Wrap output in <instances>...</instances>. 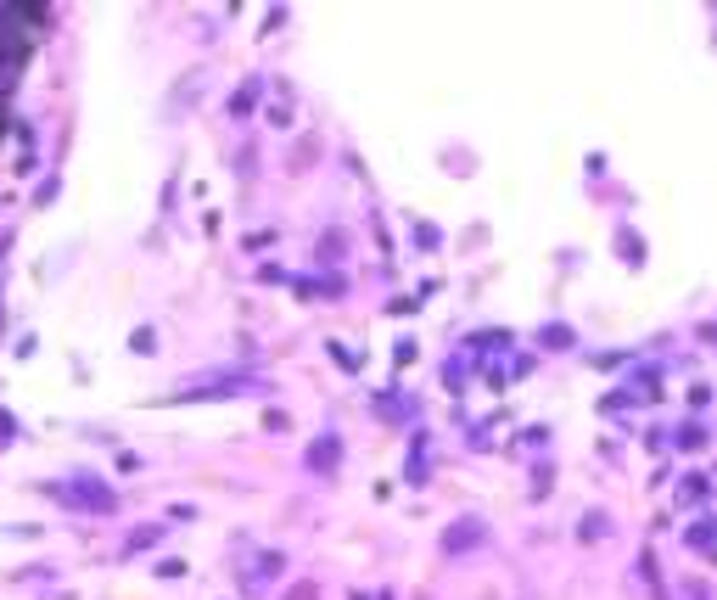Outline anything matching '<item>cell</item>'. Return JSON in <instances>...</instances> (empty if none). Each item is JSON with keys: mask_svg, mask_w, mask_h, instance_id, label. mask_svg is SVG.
<instances>
[{"mask_svg": "<svg viewBox=\"0 0 717 600\" xmlns=\"http://www.w3.org/2000/svg\"><path fill=\"white\" fill-rule=\"evenodd\" d=\"M678 443H684V449H701L706 432H701V427H684V432H678Z\"/></svg>", "mask_w": 717, "mask_h": 600, "instance_id": "5b68a950", "label": "cell"}, {"mask_svg": "<svg viewBox=\"0 0 717 600\" xmlns=\"http://www.w3.org/2000/svg\"><path fill=\"white\" fill-rule=\"evenodd\" d=\"M62 505H73V511H90V516H107V511H118V494L101 477H68V483H57L51 488Z\"/></svg>", "mask_w": 717, "mask_h": 600, "instance_id": "6da1fadb", "label": "cell"}, {"mask_svg": "<svg viewBox=\"0 0 717 600\" xmlns=\"http://www.w3.org/2000/svg\"><path fill=\"white\" fill-rule=\"evenodd\" d=\"M337 460H342V438H331V432H325L320 443H309V466H314V472H331Z\"/></svg>", "mask_w": 717, "mask_h": 600, "instance_id": "3957f363", "label": "cell"}, {"mask_svg": "<svg viewBox=\"0 0 717 600\" xmlns=\"http://www.w3.org/2000/svg\"><path fill=\"white\" fill-rule=\"evenodd\" d=\"M678 494H684L689 505H701L706 494H712V483H706V477H684V488H678Z\"/></svg>", "mask_w": 717, "mask_h": 600, "instance_id": "277c9868", "label": "cell"}, {"mask_svg": "<svg viewBox=\"0 0 717 600\" xmlns=\"http://www.w3.org/2000/svg\"><path fill=\"white\" fill-rule=\"evenodd\" d=\"M544 343L561 348V343H572V331H566V326H544Z\"/></svg>", "mask_w": 717, "mask_h": 600, "instance_id": "8992f818", "label": "cell"}, {"mask_svg": "<svg viewBox=\"0 0 717 600\" xmlns=\"http://www.w3.org/2000/svg\"><path fill=\"white\" fill-rule=\"evenodd\" d=\"M482 539H488V533H482V522H477V516H465V522H454V528L443 533V550H449V556H460V550H477Z\"/></svg>", "mask_w": 717, "mask_h": 600, "instance_id": "7a4b0ae2", "label": "cell"}, {"mask_svg": "<svg viewBox=\"0 0 717 600\" xmlns=\"http://www.w3.org/2000/svg\"><path fill=\"white\" fill-rule=\"evenodd\" d=\"M689 539H695V544H712V539H717V522H701V528L689 533Z\"/></svg>", "mask_w": 717, "mask_h": 600, "instance_id": "52a82bcc", "label": "cell"}]
</instances>
